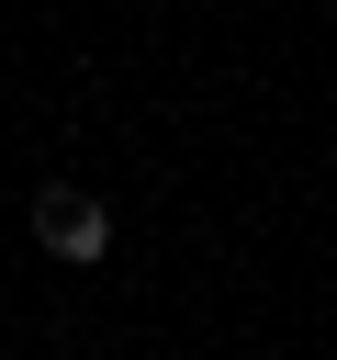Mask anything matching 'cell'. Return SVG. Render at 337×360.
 I'll return each instance as SVG.
<instances>
[{
	"instance_id": "6da1fadb",
	"label": "cell",
	"mask_w": 337,
	"mask_h": 360,
	"mask_svg": "<svg viewBox=\"0 0 337 360\" xmlns=\"http://www.w3.org/2000/svg\"><path fill=\"white\" fill-rule=\"evenodd\" d=\"M34 236H45L56 259H101V248H112V214H101L90 191H34Z\"/></svg>"
}]
</instances>
